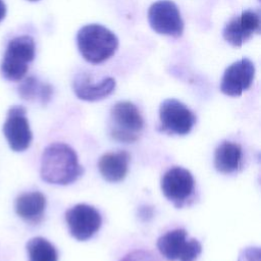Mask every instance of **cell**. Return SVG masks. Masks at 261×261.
I'll list each match as a JSON object with an SVG mask.
<instances>
[{
  "mask_svg": "<svg viewBox=\"0 0 261 261\" xmlns=\"http://www.w3.org/2000/svg\"><path fill=\"white\" fill-rule=\"evenodd\" d=\"M84 172L74 150L64 143L47 146L42 154L40 174L51 185L66 186L74 182Z\"/></svg>",
  "mask_w": 261,
  "mask_h": 261,
  "instance_id": "6da1fadb",
  "label": "cell"
},
{
  "mask_svg": "<svg viewBox=\"0 0 261 261\" xmlns=\"http://www.w3.org/2000/svg\"><path fill=\"white\" fill-rule=\"evenodd\" d=\"M76 43L84 59L95 64L109 59L118 48L115 34L98 23L83 27L77 32Z\"/></svg>",
  "mask_w": 261,
  "mask_h": 261,
  "instance_id": "7a4b0ae2",
  "label": "cell"
},
{
  "mask_svg": "<svg viewBox=\"0 0 261 261\" xmlns=\"http://www.w3.org/2000/svg\"><path fill=\"white\" fill-rule=\"evenodd\" d=\"M35 54L36 45L31 36L22 35L11 39L1 62L3 76L12 82L21 81L27 74L29 63L34 60Z\"/></svg>",
  "mask_w": 261,
  "mask_h": 261,
  "instance_id": "3957f363",
  "label": "cell"
},
{
  "mask_svg": "<svg viewBox=\"0 0 261 261\" xmlns=\"http://www.w3.org/2000/svg\"><path fill=\"white\" fill-rule=\"evenodd\" d=\"M110 121V136L123 143L136 142L144 127V119L140 110L128 101H120L112 106Z\"/></svg>",
  "mask_w": 261,
  "mask_h": 261,
  "instance_id": "277c9868",
  "label": "cell"
},
{
  "mask_svg": "<svg viewBox=\"0 0 261 261\" xmlns=\"http://www.w3.org/2000/svg\"><path fill=\"white\" fill-rule=\"evenodd\" d=\"M161 191L176 208L189 206L195 199V179L192 173L180 166L169 168L161 177Z\"/></svg>",
  "mask_w": 261,
  "mask_h": 261,
  "instance_id": "5b68a950",
  "label": "cell"
},
{
  "mask_svg": "<svg viewBox=\"0 0 261 261\" xmlns=\"http://www.w3.org/2000/svg\"><path fill=\"white\" fill-rule=\"evenodd\" d=\"M157 248L168 261H195L202 252V246L196 239H188L184 228H175L157 240Z\"/></svg>",
  "mask_w": 261,
  "mask_h": 261,
  "instance_id": "8992f818",
  "label": "cell"
},
{
  "mask_svg": "<svg viewBox=\"0 0 261 261\" xmlns=\"http://www.w3.org/2000/svg\"><path fill=\"white\" fill-rule=\"evenodd\" d=\"M160 125L158 129L168 135L185 136L196 123V115L176 99H165L159 107Z\"/></svg>",
  "mask_w": 261,
  "mask_h": 261,
  "instance_id": "52a82bcc",
  "label": "cell"
},
{
  "mask_svg": "<svg viewBox=\"0 0 261 261\" xmlns=\"http://www.w3.org/2000/svg\"><path fill=\"white\" fill-rule=\"evenodd\" d=\"M148 20L156 33L178 38L184 32V21L179 10L170 0H159L153 3L148 11Z\"/></svg>",
  "mask_w": 261,
  "mask_h": 261,
  "instance_id": "ba28073f",
  "label": "cell"
},
{
  "mask_svg": "<svg viewBox=\"0 0 261 261\" xmlns=\"http://www.w3.org/2000/svg\"><path fill=\"white\" fill-rule=\"evenodd\" d=\"M70 234L77 241L91 239L100 228L102 218L97 209L87 204H76L65 213Z\"/></svg>",
  "mask_w": 261,
  "mask_h": 261,
  "instance_id": "9c48e42d",
  "label": "cell"
},
{
  "mask_svg": "<svg viewBox=\"0 0 261 261\" xmlns=\"http://www.w3.org/2000/svg\"><path fill=\"white\" fill-rule=\"evenodd\" d=\"M3 134L13 151L21 152L30 147L33 134L24 107L15 105L8 110L3 124Z\"/></svg>",
  "mask_w": 261,
  "mask_h": 261,
  "instance_id": "30bf717a",
  "label": "cell"
},
{
  "mask_svg": "<svg viewBox=\"0 0 261 261\" xmlns=\"http://www.w3.org/2000/svg\"><path fill=\"white\" fill-rule=\"evenodd\" d=\"M259 10L248 9L230 18L222 30L224 40L234 47H241L255 34L260 32Z\"/></svg>",
  "mask_w": 261,
  "mask_h": 261,
  "instance_id": "8fae6325",
  "label": "cell"
},
{
  "mask_svg": "<svg viewBox=\"0 0 261 261\" xmlns=\"http://www.w3.org/2000/svg\"><path fill=\"white\" fill-rule=\"evenodd\" d=\"M255 76V65L248 58H242L230 64L223 72L220 91L227 96H241L248 90Z\"/></svg>",
  "mask_w": 261,
  "mask_h": 261,
  "instance_id": "7c38bea8",
  "label": "cell"
},
{
  "mask_svg": "<svg viewBox=\"0 0 261 261\" xmlns=\"http://www.w3.org/2000/svg\"><path fill=\"white\" fill-rule=\"evenodd\" d=\"M115 86V80L111 76L104 77L99 83H92L88 74L77 75L72 83L76 97L85 101L102 100L114 91Z\"/></svg>",
  "mask_w": 261,
  "mask_h": 261,
  "instance_id": "4fadbf2b",
  "label": "cell"
},
{
  "mask_svg": "<svg viewBox=\"0 0 261 261\" xmlns=\"http://www.w3.org/2000/svg\"><path fill=\"white\" fill-rule=\"evenodd\" d=\"M129 160L130 156L126 151L106 153L99 159L98 168L104 179L117 182L125 177Z\"/></svg>",
  "mask_w": 261,
  "mask_h": 261,
  "instance_id": "5bb4252c",
  "label": "cell"
},
{
  "mask_svg": "<svg viewBox=\"0 0 261 261\" xmlns=\"http://www.w3.org/2000/svg\"><path fill=\"white\" fill-rule=\"evenodd\" d=\"M243 166L242 147L230 141L221 142L214 152V167L221 173H233Z\"/></svg>",
  "mask_w": 261,
  "mask_h": 261,
  "instance_id": "9a60e30c",
  "label": "cell"
},
{
  "mask_svg": "<svg viewBox=\"0 0 261 261\" xmlns=\"http://www.w3.org/2000/svg\"><path fill=\"white\" fill-rule=\"evenodd\" d=\"M46 198L41 192H30L21 194L15 201V211L23 220L37 223L44 215Z\"/></svg>",
  "mask_w": 261,
  "mask_h": 261,
  "instance_id": "2e32d148",
  "label": "cell"
},
{
  "mask_svg": "<svg viewBox=\"0 0 261 261\" xmlns=\"http://www.w3.org/2000/svg\"><path fill=\"white\" fill-rule=\"evenodd\" d=\"M18 94L23 100H39L42 104H46L52 97L53 89L49 84L40 83L35 76H29L18 86Z\"/></svg>",
  "mask_w": 261,
  "mask_h": 261,
  "instance_id": "e0dca14e",
  "label": "cell"
},
{
  "mask_svg": "<svg viewBox=\"0 0 261 261\" xmlns=\"http://www.w3.org/2000/svg\"><path fill=\"white\" fill-rule=\"evenodd\" d=\"M29 261H58L55 247L46 239L36 237L27 243Z\"/></svg>",
  "mask_w": 261,
  "mask_h": 261,
  "instance_id": "ac0fdd59",
  "label": "cell"
},
{
  "mask_svg": "<svg viewBox=\"0 0 261 261\" xmlns=\"http://www.w3.org/2000/svg\"><path fill=\"white\" fill-rule=\"evenodd\" d=\"M119 261H160L153 253L146 250H135L127 253Z\"/></svg>",
  "mask_w": 261,
  "mask_h": 261,
  "instance_id": "d6986e66",
  "label": "cell"
},
{
  "mask_svg": "<svg viewBox=\"0 0 261 261\" xmlns=\"http://www.w3.org/2000/svg\"><path fill=\"white\" fill-rule=\"evenodd\" d=\"M238 261H260L259 248H246L242 251Z\"/></svg>",
  "mask_w": 261,
  "mask_h": 261,
  "instance_id": "ffe728a7",
  "label": "cell"
},
{
  "mask_svg": "<svg viewBox=\"0 0 261 261\" xmlns=\"http://www.w3.org/2000/svg\"><path fill=\"white\" fill-rule=\"evenodd\" d=\"M6 10H7V8H6V5H5V3H4V1L3 0H0V22L3 20V18L5 17V15H6Z\"/></svg>",
  "mask_w": 261,
  "mask_h": 261,
  "instance_id": "44dd1931",
  "label": "cell"
},
{
  "mask_svg": "<svg viewBox=\"0 0 261 261\" xmlns=\"http://www.w3.org/2000/svg\"><path fill=\"white\" fill-rule=\"evenodd\" d=\"M29 1H32V2H34V1H38V0H29Z\"/></svg>",
  "mask_w": 261,
  "mask_h": 261,
  "instance_id": "7402d4cb",
  "label": "cell"
}]
</instances>
